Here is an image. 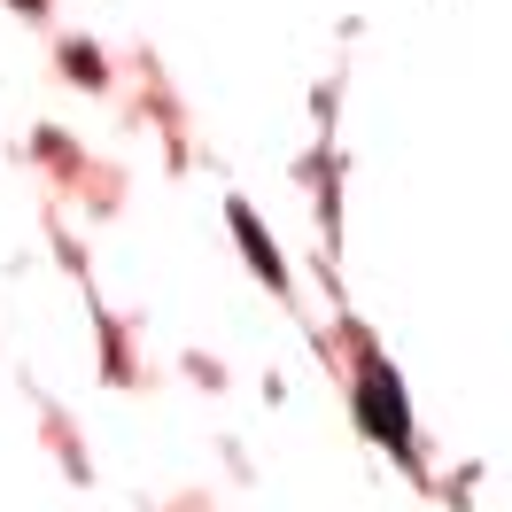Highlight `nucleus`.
Masks as SVG:
<instances>
[{"label":"nucleus","instance_id":"nucleus-1","mask_svg":"<svg viewBox=\"0 0 512 512\" xmlns=\"http://www.w3.org/2000/svg\"><path fill=\"white\" fill-rule=\"evenodd\" d=\"M357 412H365V427H373L388 450H412V419H404V396H396V373H388V365H365Z\"/></svg>","mask_w":512,"mask_h":512},{"label":"nucleus","instance_id":"nucleus-2","mask_svg":"<svg viewBox=\"0 0 512 512\" xmlns=\"http://www.w3.org/2000/svg\"><path fill=\"white\" fill-rule=\"evenodd\" d=\"M233 233L249 241V256H256V264H264V280H280V256H272V241L256 233V218H249V210H233Z\"/></svg>","mask_w":512,"mask_h":512}]
</instances>
